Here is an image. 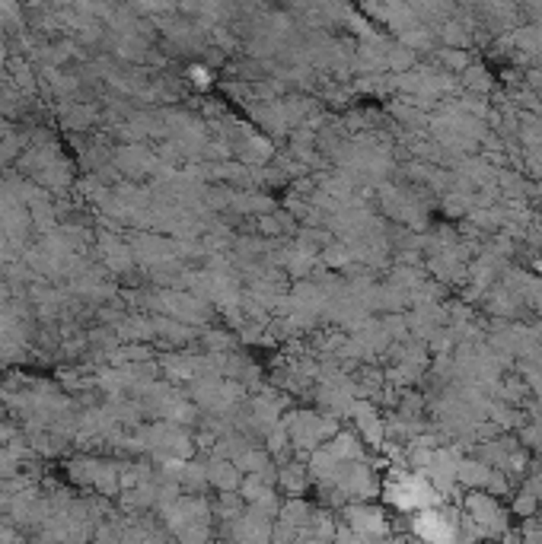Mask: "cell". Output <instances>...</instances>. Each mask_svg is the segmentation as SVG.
Returning <instances> with one entry per match:
<instances>
[{
  "label": "cell",
  "mask_w": 542,
  "mask_h": 544,
  "mask_svg": "<svg viewBox=\"0 0 542 544\" xmlns=\"http://www.w3.org/2000/svg\"><path fill=\"white\" fill-rule=\"evenodd\" d=\"M466 83H469V86H472V90H488V86H491V80H488V74H485V70H475V67H469L466 70Z\"/></svg>",
  "instance_id": "6da1fadb"
},
{
  "label": "cell",
  "mask_w": 542,
  "mask_h": 544,
  "mask_svg": "<svg viewBox=\"0 0 542 544\" xmlns=\"http://www.w3.org/2000/svg\"><path fill=\"white\" fill-rule=\"evenodd\" d=\"M444 61H447V67H453V70H469V57L463 55V51H444Z\"/></svg>",
  "instance_id": "7a4b0ae2"
},
{
  "label": "cell",
  "mask_w": 542,
  "mask_h": 544,
  "mask_svg": "<svg viewBox=\"0 0 542 544\" xmlns=\"http://www.w3.org/2000/svg\"><path fill=\"white\" fill-rule=\"evenodd\" d=\"M390 64H392V67H399V70L409 67V64H411L409 48H392V51H390Z\"/></svg>",
  "instance_id": "3957f363"
}]
</instances>
